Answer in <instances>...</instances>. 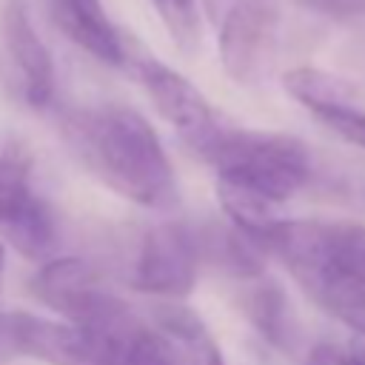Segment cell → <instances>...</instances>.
<instances>
[{"label":"cell","mask_w":365,"mask_h":365,"mask_svg":"<svg viewBox=\"0 0 365 365\" xmlns=\"http://www.w3.org/2000/svg\"><path fill=\"white\" fill-rule=\"evenodd\" d=\"M74 157L114 194L151 208L171 211L180 202L174 163L154 125L131 106L108 103L66 120Z\"/></svg>","instance_id":"6da1fadb"},{"label":"cell","mask_w":365,"mask_h":365,"mask_svg":"<svg viewBox=\"0 0 365 365\" xmlns=\"http://www.w3.org/2000/svg\"><path fill=\"white\" fill-rule=\"evenodd\" d=\"M262 248L288 268L297 285L328 317L365 336V282L336 259L331 225L311 220H279Z\"/></svg>","instance_id":"7a4b0ae2"},{"label":"cell","mask_w":365,"mask_h":365,"mask_svg":"<svg viewBox=\"0 0 365 365\" xmlns=\"http://www.w3.org/2000/svg\"><path fill=\"white\" fill-rule=\"evenodd\" d=\"M200 157L217 168V180L251 188L271 202H285L311 177L308 145L279 131L220 128Z\"/></svg>","instance_id":"3957f363"},{"label":"cell","mask_w":365,"mask_h":365,"mask_svg":"<svg viewBox=\"0 0 365 365\" xmlns=\"http://www.w3.org/2000/svg\"><path fill=\"white\" fill-rule=\"evenodd\" d=\"M0 237L34 262L51 259L60 231L48 202L31 182V160L20 148H0Z\"/></svg>","instance_id":"277c9868"},{"label":"cell","mask_w":365,"mask_h":365,"mask_svg":"<svg viewBox=\"0 0 365 365\" xmlns=\"http://www.w3.org/2000/svg\"><path fill=\"white\" fill-rule=\"evenodd\" d=\"M279 23V0H234L225 9L217 48L222 71L234 83L254 86L271 71Z\"/></svg>","instance_id":"5b68a950"},{"label":"cell","mask_w":365,"mask_h":365,"mask_svg":"<svg viewBox=\"0 0 365 365\" xmlns=\"http://www.w3.org/2000/svg\"><path fill=\"white\" fill-rule=\"evenodd\" d=\"M200 262L202 245L188 225L174 220L157 222L140 242L131 285L148 297L185 299L197 285Z\"/></svg>","instance_id":"8992f818"},{"label":"cell","mask_w":365,"mask_h":365,"mask_svg":"<svg viewBox=\"0 0 365 365\" xmlns=\"http://www.w3.org/2000/svg\"><path fill=\"white\" fill-rule=\"evenodd\" d=\"M29 294L80 328H97L128 308L123 299L108 294L94 271L77 257L46 259L29 282Z\"/></svg>","instance_id":"52a82bcc"},{"label":"cell","mask_w":365,"mask_h":365,"mask_svg":"<svg viewBox=\"0 0 365 365\" xmlns=\"http://www.w3.org/2000/svg\"><path fill=\"white\" fill-rule=\"evenodd\" d=\"M131 71L145 97L151 100V106L157 108V114L182 134L191 151L200 154L222 128L208 97L177 68L160 63L151 54H137L131 57Z\"/></svg>","instance_id":"ba28073f"},{"label":"cell","mask_w":365,"mask_h":365,"mask_svg":"<svg viewBox=\"0 0 365 365\" xmlns=\"http://www.w3.org/2000/svg\"><path fill=\"white\" fill-rule=\"evenodd\" d=\"M0 31H3V48L17 74L23 100L31 108L48 106L54 97V88H57V71H54L51 51L46 48L43 37L37 34V26L23 0L3 3Z\"/></svg>","instance_id":"9c48e42d"},{"label":"cell","mask_w":365,"mask_h":365,"mask_svg":"<svg viewBox=\"0 0 365 365\" xmlns=\"http://www.w3.org/2000/svg\"><path fill=\"white\" fill-rule=\"evenodd\" d=\"M0 336L11 351L46 365H91L86 328L66 319L57 322L26 311L0 314Z\"/></svg>","instance_id":"30bf717a"},{"label":"cell","mask_w":365,"mask_h":365,"mask_svg":"<svg viewBox=\"0 0 365 365\" xmlns=\"http://www.w3.org/2000/svg\"><path fill=\"white\" fill-rule=\"evenodd\" d=\"M86 334L91 365H182L177 345L160 328L143 325L128 308Z\"/></svg>","instance_id":"8fae6325"},{"label":"cell","mask_w":365,"mask_h":365,"mask_svg":"<svg viewBox=\"0 0 365 365\" xmlns=\"http://www.w3.org/2000/svg\"><path fill=\"white\" fill-rule=\"evenodd\" d=\"M57 29L100 63L123 66L128 60L125 43L111 23L103 0H48Z\"/></svg>","instance_id":"7c38bea8"},{"label":"cell","mask_w":365,"mask_h":365,"mask_svg":"<svg viewBox=\"0 0 365 365\" xmlns=\"http://www.w3.org/2000/svg\"><path fill=\"white\" fill-rule=\"evenodd\" d=\"M282 88L291 100H297L302 108H308L314 117L336 108L356 106V91L342 77L317 68V66H297L282 74Z\"/></svg>","instance_id":"4fadbf2b"},{"label":"cell","mask_w":365,"mask_h":365,"mask_svg":"<svg viewBox=\"0 0 365 365\" xmlns=\"http://www.w3.org/2000/svg\"><path fill=\"white\" fill-rule=\"evenodd\" d=\"M157 328L177 345L185 365H228L208 325L188 305H163L157 311Z\"/></svg>","instance_id":"5bb4252c"},{"label":"cell","mask_w":365,"mask_h":365,"mask_svg":"<svg viewBox=\"0 0 365 365\" xmlns=\"http://www.w3.org/2000/svg\"><path fill=\"white\" fill-rule=\"evenodd\" d=\"M217 200H220L222 214L231 220V225L237 231H242L245 237H251L259 248L265 245V240L271 237L277 222L282 220L277 214V202H271L268 197H262L251 188H242L237 182L217 180Z\"/></svg>","instance_id":"9a60e30c"},{"label":"cell","mask_w":365,"mask_h":365,"mask_svg":"<svg viewBox=\"0 0 365 365\" xmlns=\"http://www.w3.org/2000/svg\"><path fill=\"white\" fill-rule=\"evenodd\" d=\"M242 308L251 319V325L257 328V334L262 339H268L277 348H288L291 336H294V317L288 308V297L285 291L271 282V279H251V288L245 291Z\"/></svg>","instance_id":"2e32d148"},{"label":"cell","mask_w":365,"mask_h":365,"mask_svg":"<svg viewBox=\"0 0 365 365\" xmlns=\"http://www.w3.org/2000/svg\"><path fill=\"white\" fill-rule=\"evenodd\" d=\"M160 23L177 48L191 51L200 40V9L197 0H148Z\"/></svg>","instance_id":"e0dca14e"},{"label":"cell","mask_w":365,"mask_h":365,"mask_svg":"<svg viewBox=\"0 0 365 365\" xmlns=\"http://www.w3.org/2000/svg\"><path fill=\"white\" fill-rule=\"evenodd\" d=\"M331 245L336 259L365 282V225H331Z\"/></svg>","instance_id":"ac0fdd59"},{"label":"cell","mask_w":365,"mask_h":365,"mask_svg":"<svg viewBox=\"0 0 365 365\" xmlns=\"http://www.w3.org/2000/svg\"><path fill=\"white\" fill-rule=\"evenodd\" d=\"M317 120H322L334 134H339L342 140H348V143H354V145H359L365 151V111L359 106L325 111Z\"/></svg>","instance_id":"d6986e66"},{"label":"cell","mask_w":365,"mask_h":365,"mask_svg":"<svg viewBox=\"0 0 365 365\" xmlns=\"http://www.w3.org/2000/svg\"><path fill=\"white\" fill-rule=\"evenodd\" d=\"M3 274H6V245L0 240V288H3Z\"/></svg>","instance_id":"ffe728a7"},{"label":"cell","mask_w":365,"mask_h":365,"mask_svg":"<svg viewBox=\"0 0 365 365\" xmlns=\"http://www.w3.org/2000/svg\"><path fill=\"white\" fill-rule=\"evenodd\" d=\"M351 365H365V351H351Z\"/></svg>","instance_id":"44dd1931"}]
</instances>
